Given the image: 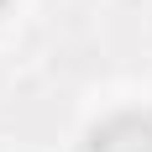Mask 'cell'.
Listing matches in <instances>:
<instances>
[{
	"label": "cell",
	"mask_w": 152,
	"mask_h": 152,
	"mask_svg": "<svg viewBox=\"0 0 152 152\" xmlns=\"http://www.w3.org/2000/svg\"><path fill=\"white\" fill-rule=\"evenodd\" d=\"M84 152H152V110L105 115V121L84 137Z\"/></svg>",
	"instance_id": "cell-1"
},
{
	"label": "cell",
	"mask_w": 152,
	"mask_h": 152,
	"mask_svg": "<svg viewBox=\"0 0 152 152\" xmlns=\"http://www.w3.org/2000/svg\"><path fill=\"white\" fill-rule=\"evenodd\" d=\"M5 5H11V0H0V11H5Z\"/></svg>",
	"instance_id": "cell-2"
}]
</instances>
